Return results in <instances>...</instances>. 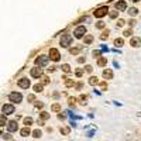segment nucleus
<instances>
[{
    "label": "nucleus",
    "instance_id": "f257e3e1",
    "mask_svg": "<svg viewBox=\"0 0 141 141\" xmlns=\"http://www.w3.org/2000/svg\"><path fill=\"white\" fill-rule=\"evenodd\" d=\"M71 42H72V37L69 34H65V35L61 37V45L62 47H69Z\"/></svg>",
    "mask_w": 141,
    "mask_h": 141
},
{
    "label": "nucleus",
    "instance_id": "f03ea898",
    "mask_svg": "<svg viewBox=\"0 0 141 141\" xmlns=\"http://www.w3.org/2000/svg\"><path fill=\"white\" fill-rule=\"evenodd\" d=\"M8 99H10V102H13V103H20V102H21V99H23V96H21V93L13 92V93H10Z\"/></svg>",
    "mask_w": 141,
    "mask_h": 141
},
{
    "label": "nucleus",
    "instance_id": "7ed1b4c3",
    "mask_svg": "<svg viewBox=\"0 0 141 141\" xmlns=\"http://www.w3.org/2000/svg\"><path fill=\"white\" fill-rule=\"evenodd\" d=\"M107 11H109V8H107V7H99V8L95 11V17L102 18V17H105V16L107 14Z\"/></svg>",
    "mask_w": 141,
    "mask_h": 141
},
{
    "label": "nucleus",
    "instance_id": "20e7f679",
    "mask_svg": "<svg viewBox=\"0 0 141 141\" xmlns=\"http://www.w3.org/2000/svg\"><path fill=\"white\" fill-rule=\"evenodd\" d=\"M49 58L52 59V61H59V58H61V55H59V52H58V49H55V48H51L49 49Z\"/></svg>",
    "mask_w": 141,
    "mask_h": 141
},
{
    "label": "nucleus",
    "instance_id": "39448f33",
    "mask_svg": "<svg viewBox=\"0 0 141 141\" xmlns=\"http://www.w3.org/2000/svg\"><path fill=\"white\" fill-rule=\"evenodd\" d=\"M75 38H82L83 37V34H86V28L83 27V25H81V27H78L76 30H75Z\"/></svg>",
    "mask_w": 141,
    "mask_h": 141
},
{
    "label": "nucleus",
    "instance_id": "423d86ee",
    "mask_svg": "<svg viewBox=\"0 0 141 141\" xmlns=\"http://www.w3.org/2000/svg\"><path fill=\"white\" fill-rule=\"evenodd\" d=\"M35 64H37V65H40V66H45V65L48 64V56H45V55L38 56V58L35 59Z\"/></svg>",
    "mask_w": 141,
    "mask_h": 141
},
{
    "label": "nucleus",
    "instance_id": "0eeeda50",
    "mask_svg": "<svg viewBox=\"0 0 141 141\" xmlns=\"http://www.w3.org/2000/svg\"><path fill=\"white\" fill-rule=\"evenodd\" d=\"M17 129H18V124H17V121H16V120L7 121V130H8L10 133H13V131H17Z\"/></svg>",
    "mask_w": 141,
    "mask_h": 141
},
{
    "label": "nucleus",
    "instance_id": "6e6552de",
    "mask_svg": "<svg viewBox=\"0 0 141 141\" xmlns=\"http://www.w3.org/2000/svg\"><path fill=\"white\" fill-rule=\"evenodd\" d=\"M18 86L23 88V89H28L30 88V79L28 78H21L18 81Z\"/></svg>",
    "mask_w": 141,
    "mask_h": 141
},
{
    "label": "nucleus",
    "instance_id": "1a4fd4ad",
    "mask_svg": "<svg viewBox=\"0 0 141 141\" xmlns=\"http://www.w3.org/2000/svg\"><path fill=\"white\" fill-rule=\"evenodd\" d=\"M1 110H3V113H4V116H7V114L14 113V106H13V105H4V106L1 107Z\"/></svg>",
    "mask_w": 141,
    "mask_h": 141
},
{
    "label": "nucleus",
    "instance_id": "9d476101",
    "mask_svg": "<svg viewBox=\"0 0 141 141\" xmlns=\"http://www.w3.org/2000/svg\"><path fill=\"white\" fill-rule=\"evenodd\" d=\"M30 75H31L32 78H40V76L42 75V69L38 68V66H37V68H32L31 72H30Z\"/></svg>",
    "mask_w": 141,
    "mask_h": 141
},
{
    "label": "nucleus",
    "instance_id": "9b49d317",
    "mask_svg": "<svg viewBox=\"0 0 141 141\" xmlns=\"http://www.w3.org/2000/svg\"><path fill=\"white\" fill-rule=\"evenodd\" d=\"M116 8H117L119 11H124V10L127 8V4H126V1H123V0L117 1V3H116Z\"/></svg>",
    "mask_w": 141,
    "mask_h": 141
},
{
    "label": "nucleus",
    "instance_id": "f8f14e48",
    "mask_svg": "<svg viewBox=\"0 0 141 141\" xmlns=\"http://www.w3.org/2000/svg\"><path fill=\"white\" fill-rule=\"evenodd\" d=\"M20 134H21L23 137H28V136L31 134V130H30V127H24V129H21Z\"/></svg>",
    "mask_w": 141,
    "mask_h": 141
},
{
    "label": "nucleus",
    "instance_id": "ddd939ff",
    "mask_svg": "<svg viewBox=\"0 0 141 141\" xmlns=\"http://www.w3.org/2000/svg\"><path fill=\"white\" fill-rule=\"evenodd\" d=\"M103 76H105L106 79H112V78H113V72H112L110 69H106V71H103Z\"/></svg>",
    "mask_w": 141,
    "mask_h": 141
},
{
    "label": "nucleus",
    "instance_id": "4468645a",
    "mask_svg": "<svg viewBox=\"0 0 141 141\" xmlns=\"http://www.w3.org/2000/svg\"><path fill=\"white\" fill-rule=\"evenodd\" d=\"M51 110H52V112H61V105H59V103H54V105L51 106Z\"/></svg>",
    "mask_w": 141,
    "mask_h": 141
},
{
    "label": "nucleus",
    "instance_id": "2eb2a0df",
    "mask_svg": "<svg viewBox=\"0 0 141 141\" xmlns=\"http://www.w3.org/2000/svg\"><path fill=\"white\" fill-rule=\"evenodd\" d=\"M81 49H82V48H81V47H75V48H72V49H71V51H69V52H71V54H72V55H78V54H79V52H81Z\"/></svg>",
    "mask_w": 141,
    "mask_h": 141
},
{
    "label": "nucleus",
    "instance_id": "dca6fc26",
    "mask_svg": "<svg viewBox=\"0 0 141 141\" xmlns=\"http://www.w3.org/2000/svg\"><path fill=\"white\" fill-rule=\"evenodd\" d=\"M7 124V120H6V116L4 114H0V127L6 126Z\"/></svg>",
    "mask_w": 141,
    "mask_h": 141
},
{
    "label": "nucleus",
    "instance_id": "f3484780",
    "mask_svg": "<svg viewBox=\"0 0 141 141\" xmlns=\"http://www.w3.org/2000/svg\"><path fill=\"white\" fill-rule=\"evenodd\" d=\"M123 44H124L123 38H116V40H114V45H117V47H123Z\"/></svg>",
    "mask_w": 141,
    "mask_h": 141
},
{
    "label": "nucleus",
    "instance_id": "a211bd4d",
    "mask_svg": "<svg viewBox=\"0 0 141 141\" xmlns=\"http://www.w3.org/2000/svg\"><path fill=\"white\" fill-rule=\"evenodd\" d=\"M97 82H99V81H97V76H92V78L89 79V83H90L92 86H95V85H97Z\"/></svg>",
    "mask_w": 141,
    "mask_h": 141
},
{
    "label": "nucleus",
    "instance_id": "6ab92c4d",
    "mask_svg": "<svg viewBox=\"0 0 141 141\" xmlns=\"http://www.w3.org/2000/svg\"><path fill=\"white\" fill-rule=\"evenodd\" d=\"M40 117H41V120H48V119H49V114H48L47 112H41V113H40Z\"/></svg>",
    "mask_w": 141,
    "mask_h": 141
},
{
    "label": "nucleus",
    "instance_id": "aec40b11",
    "mask_svg": "<svg viewBox=\"0 0 141 141\" xmlns=\"http://www.w3.org/2000/svg\"><path fill=\"white\" fill-rule=\"evenodd\" d=\"M24 124H25V127H30L32 124V119L31 117H25L24 119Z\"/></svg>",
    "mask_w": 141,
    "mask_h": 141
},
{
    "label": "nucleus",
    "instance_id": "412c9836",
    "mask_svg": "<svg viewBox=\"0 0 141 141\" xmlns=\"http://www.w3.org/2000/svg\"><path fill=\"white\" fill-rule=\"evenodd\" d=\"M106 64H107V59H106V58H100V59L97 61V65H99V66H105Z\"/></svg>",
    "mask_w": 141,
    "mask_h": 141
},
{
    "label": "nucleus",
    "instance_id": "4be33fe9",
    "mask_svg": "<svg viewBox=\"0 0 141 141\" xmlns=\"http://www.w3.org/2000/svg\"><path fill=\"white\" fill-rule=\"evenodd\" d=\"M61 68H62V71H64V72H66V73H69V72H71V66H69L68 64H64Z\"/></svg>",
    "mask_w": 141,
    "mask_h": 141
},
{
    "label": "nucleus",
    "instance_id": "5701e85b",
    "mask_svg": "<svg viewBox=\"0 0 141 141\" xmlns=\"http://www.w3.org/2000/svg\"><path fill=\"white\" fill-rule=\"evenodd\" d=\"M64 79H65V85H66L68 88L73 86V81H72V79H69V78H64Z\"/></svg>",
    "mask_w": 141,
    "mask_h": 141
},
{
    "label": "nucleus",
    "instance_id": "b1692460",
    "mask_svg": "<svg viewBox=\"0 0 141 141\" xmlns=\"http://www.w3.org/2000/svg\"><path fill=\"white\" fill-rule=\"evenodd\" d=\"M41 90H42V85H40V83L34 85V92H35V93H40Z\"/></svg>",
    "mask_w": 141,
    "mask_h": 141
},
{
    "label": "nucleus",
    "instance_id": "393cba45",
    "mask_svg": "<svg viewBox=\"0 0 141 141\" xmlns=\"http://www.w3.org/2000/svg\"><path fill=\"white\" fill-rule=\"evenodd\" d=\"M41 136H42L41 130H34V131H32V137H35V138H40Z\"/></svg>",
    "mask_w": 141,
    "mask_h": 141
},
{
    "label": "nucleus",
    "instance_id": "a878e982",
    "mask_svg": "<svg viewBox=\"0 0 141 141\" xmlns=\"http://www.w3.org/2000/svg\"><path fill=\"white\" fill-rule=\"evenodd\" d=\"M109 34H110V31H109V30H105V31L102 32V35H100V38H102V40H106V38L109 37Z\"/></svg>",
    "mask_w": 141,
    "mask_h": 141
},
{
    "label": "nucleus",
    "instance_id": "bb28decb",
    "mask_svg": "<svg viewBox=\"0 0 141 141\" xmlns=\"http://www.w3.org/2000/svg\"><path fill=\"white\" fill-rule=\"evenodd\" d=\"M138 44H140V40H138V38H133L131 42H130V45H133V47H138Z\"/></svg>",
    "mask_w": 141,
    "mask_h": 141
},
{
    "label": "nucleus",
    "instance_id": "cd10ccee",
    "mask_svg": "<svg viewBox=\"0 0 141 141\" xmlns=\"http://www.w3.org/2000/svg\"><path fill=\"white\" fill-rule=\"evenodd\" d=\"M69 127H64V129H61V134H64V136H68L69 134Z\"/></svg>",
    "mask_w": 141,
    "mask_h": 141
},
{
    "label": "nucleus",
    "instance_id": "c85d7f7f",
    "mask_svg": "<svg viewBox=\"0 0 141 141\" xmlns=\"http://www.w3.org/2000/svg\"><path fill=\"white\" fill-rule=\"evenodd\" d=\"M92 41H93V37H92V35H86V37H85V44H90Z\"/></svg>",
    "mask_w": 141,
    "mask_h": 141
},
{
    "label": "nucleus",
    "instance_id": "c756f323",
    "mask_svg": "<svg viewBox=\"0 0 141 141\" xmlns=\"http://www.w3.org/2000/svg\"><path fill=\"white\" fill-rule=\"evenodd\" d=\"M137 11H138V10H137L136 7H131V8H130V11H129V14H130V16H136V14H137Z\"/></svg>",
    "mask_w": 141,
    "mask_h": 141
},
{
    "label": "nucleus",
    "instance_id": "7c9ffc66",
    "mask_svg": "<svg viewBox=\"0 0 141 141\" xmlns=\"http://www.w3.org/2000/svg\"><path fill=\"white\" fill-rule=\"evenodd\" d=\"M96 28H99V30H102V28H105V23H103V21H99V23L96 24Z\"/></svg>",
    "mask_w": 141,
    "mask_h": 141
},
{
    "label": "nucleus",
    "instance_id": "2f4dec72",
    "mask_svg": "<svg viewBox=\"0 0 141 141\" xmlns=\"http://www.w3.org/2000/svg\"><path fill=\"white\" fill-rule=\"evenodd\" d=\"M123 34H124V37H131V34H133V30H126Z\"/></svg>",
    "mask_w": 141,
    "mask_h": 141
},
{
    "label": "nucleus",
    "instance_id": "473e14b6",
    "mask_svg": "<svg viewBox=\"0 0 141 141\" xmlns=\"http://www.w3.org/2000/svg\"><path fill=\"white\" fill-rule=\"evenodd\" d=\"M75 73H76V76H78V78H81V76L83 75V71H82V69H76V72H75Z\"/></svg>",
    "mask_w": 141,
    "mask_h": 141
},
{
    "label": "nucleus",
    "instance_id": "72a5a7b5",
    "mask_svg": "<svg viewBox=\"0 0 141 141\" xmlns=\"http://www.w3.org/2000/svg\"><path fill=\"white\" fill-rule=\"evenodd\" d=\"M117 16H119V11H112V13H110V17H112V18H116Z\"/></svg>",
    "mask_w": 141,
    "mask_h": 141
},
{
    "label": "nucleus",
    "instance_id": "f704fd0d",
    "mask_svg": "<svg viewBox=\"0 0 141 141\" xmlns=\"http://www.w3.org/2000/svg\"><path fill=\"white\" fill-rule=\"evenodd\" d=\"M27 100H28V102H34V100H35V96H34V95H28Z\"/></svg>",
    "mask_w": 141,
    "mask_h": 141
},
{
    "label": "nucleus",
    "instance_id": "c9c22d12",
    "mask_svg": "<svg viewBox=\"0 0 141 141\" xmlns=\"http://www.w3.org/2000/svg\"><path fill=\"white\" fill-rule=\"evenodd\" d=\"M79 100H82V103H86V100H88V96H85V95H82V96L79 97Z\"/></svg>",
    "mask_w": 141,
    "mask_h": 141
},
{
    "label": "nucleus",
    "instance_id": "e433bc0d",
    "mask_svg": "<svg viewBox=\"0 0 141 141\" xmlns=\"http://www.w3.org/2000/svg\"><path fill=\"white\" fill-rule=\"evenodd\" d=\"M124 25V20H119L117 21V27H123Z\"/></svg>",
    "mask_w": 141,
    "mask_h": 141
},
{
    "label": "nucleus",
    "instance_id": "4c0bfd02",
    "mask_svg": "<svg viewBox=\"0 0 141 141\" xmlns=\"http://www.w3.org/2000/svg\"><path fill=\"white\" fill-rule=\"evenodd\" d=\"M42 79H44V81H42V83H44V85H47V83H49V79H48L47 76H44Z\"/></svg>",
    "mask_w": 141,
    "mask_h": 141
},
{
    "label": "nucleus",
    "instance_id": "58836bf2",
    "mask_svg": "<svg viewBox=\"0 0 141 141\" xmlns=\"http://www.w3.org/2000/svg\"><path fill=\"white\" fill-rule=\"evenodd\" d=\"M35 107H37V109H42V107H44V103H40V102H38V103L35 105Z\"/></svg>",
    "mask_w": 141,
    "mask_h": 141
},
{
    "label": "nucleus",
    "instance_id": "ea45409f",
    "mask_svg": "<svg viewBox=\"0 0 141 141\" xmlns=\"http://www.w3.org/2000/svg\"><path fill=\"white\" fill-rule=\"evenodd\" d=\"M3 138L4 140H11V136L10 134H3Z\"/></svg>",
    "mask_w": 141,
    "mask_h": 141
},
{
    "label": "nucleus",
    "instance_id": "a19ab883",
    "mask_svg": "<svg viewBox=\"0 0 141 141\" xmlns=\"http://www.w3.org/2000/svg\"><path fill=\"white\" fill-rule=\"evenodd\" d=\"M75 100H76L75 97H71V99H69V105H71V106H72V105H75Z\"/></svg>",
    "mask_w": 141,
    "mask_h": 141
},
{
    "label": "nucleus",
    "instance_id": "79ce46f5",
    "mask_svg": "<svg viewBox=\"0 0 141 141\" xmlns=\"http://www.w3.org/2000/svg\"><path fill=\"white\" fill-rule=\"evenodd\" d=\"M93 55H95V58H97L100 55V51H93Z\"/></svg>",
    "mask_w": 141,
    "mask_h": 141
},
{
    "label": "nucleus",
    "instance_id": "37998d69",
    "mask_svg": "<svg viewBox=\"0 0 141 141\" xmlns=\"http://www.w3.org/2000/svg\"><path fill=\"white\" fill-rule=\"evenodd\" d=\"M92 69H93V66H90V65L86 66V72H92Z\"/></svg>",
    "mask_w": 141,
    "mask_h": 141
},
{
    "label": "nucleus",
    "instance_id": "c03bdc74",
    "mask_svg": "<svg viewBox=\"0 0 141 141\" xmlns=\"http://www.w3.org/2000/svg\"><path fill=\"white\" fill-rule=\"evenodd\" d=\"M78 62H79V64H82V62H85V58H78Z\"/></svg>",
    "mask_w": 141,
    "mask_h": 141
},
{
    "label": "nucleus",
    "instance_id": "a18cd8bd",
    "mask_svg": "<svg viewBox=\"0 0 141 141\" xmlns=\"http://www.w3.org/2000/svg\"><path fill=\"white\" fill-rule=\"evenodd\" d=\"M100 86H102V89H106V86H107V85H106V82H103V83H102Z\"/></svg>",
    "mask_w": 141,
    "mask_h": 141
},
{
    "label": "nucleus",
    "instance_id": "49530a36",
    "mask_svg": "<svg viewBox=\"0 0 141 141\" xmlns=\"http://www.w3.org/2000/svg\"><path fill=\"white\" fill-rule=\"evenodd\" d=\"M129 24H130V25H134V24H136V21H134V20H130V23H129Z\"/></svg>",
    "mask_w": 141,
    "mask_h": 141
},
{
    "label": "nucleus",
    "instance_id": "de8ad7c7",
    "mask_svg": "<svg viewBox=\"0 0 141 141\" xmlns=\"http://www.w3.org/2000/svg\"><path fill=\"white\" fill-rule=\"evenodd\" d=\"M58 117H59V119H61V120H64V119H65V114H59V116H58Z\"/></svg>",
    "mask_w": 141,
    "mask_h": 141
},
{
    "label": "nucleus",
    "instance_id": "09e8293b",
    "mask_svg": "<svg viewBox=\"0 0 141 141\" xmlns=\"http://www.w3.org/2000/svg\"><path fill=\"white\" fill-rule=\"evenodd\" d=\"M131 1H134V3H136V1H140V0H131Z\"/></svg>",
    "mask_w": 141,
    "mask_h": 141
}]
</instances>
